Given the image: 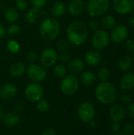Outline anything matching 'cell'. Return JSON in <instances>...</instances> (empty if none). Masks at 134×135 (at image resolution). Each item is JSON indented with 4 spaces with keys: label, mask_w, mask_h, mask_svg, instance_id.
<instances>
[{
    "label": "cell",
    "mask_w": 134,
    "mask_h": 135,
    "mask_svg": "<svg viewBox=\"0 0 134 135\" xmlns=\"http://www.w3.org/2000/svg\"><path fill=\"white\" fill-rule=\"evenodd\" d=\"M97 78L100 81H107L111 78V70L106 66L100 68L97 72Z\"/></svg>",
    "instance_id": "83f0119b"
},
{
    "label": "cell",
    "mask_w": 134,
    "mask_h": 135,
    "mask_svg": "<svg viewBox=\"0 0 134 135\" xmlns=\"http://www.w3.org/2000/svg\"><path fill=\"white\" fill-rule=\"evenodd\" d=\"M24 105L23 104H17V105H16V107H15V110H16V112H17V113H18V112H22L23 111H24Z\"/></svg>",
    "instance_id": "ee69618b"
},
{
    "label": "cell",
    "mask_w": 134,
    "mask_h": 135,
    "mask_svg": "<svg viewBox=\"0 0 134 135\" xmlns=\"http://www.w3.org/2000/svg\"><path fill=\"white\" fill-rule=\"evenodd\" d=\"M67 67L62 63H56L53 67V74L56 78H62L67 75Z\"/></svg>",
    "instance_id": "4316f807"
},
{
    "label": "cell",
    "mask_w": 134,
    "mask_h": 135,
    "mask_svg": "<svg viewBox=\"0 0 134 135\" xmlns=\"http://www.w3.org/2000/svg\"><path fill=\"white\" fill-rule=\"evenodd\" d=\"M40 135H57L56 134V132L54 129L52 128H47V129H45Z\"/></svg>",
    "instance_id": "7bdbcfd3"
},
{
    "label": "cell",
    "mask_w": 134,
    "mask_h": 135,
    "mask_svg": "<svg viewBox=\"0 0 134 135\" xmlns=\"http://www.w3.org/2000/svg\"><path fill=\"white\" fill-rule=\"evenodd\" d=\"M6 28H4V26L2 24H0V40L4 38V36L6 35Z\"/></svg>",
    "instance_id": "f6af8a7d"
},
{
    "label": "cell",
    "mask_w": 134,
    "mask_h": 135,
    "mask_svg": "<svg viewBox=\"0 0 134 135\" xmlns=\"http://www.w3.org/2000/svg\"><path fill=\"white\" fill-rule=\"evenodd\" d=\"M111 42L110 34L103 29H99L96 32H94L92 39H91V44L94 50L96 51H103L106 49Z\"/></svg>",
    "instance_id": "8992f818"
},
{
    "label": "cell",
    "mask_w": 134,
    "mask_h": 135,
    "mask_svg": "<svg viewBox=\"0 0 134 135\" xmlns=\"http://www.w3.org/2000/svg\"><path fill=\"white\" fill-rule=\"evenodd\" d=\"M111 135H125L122 132H121V131H119V132H113L112 134Z\"/></svg>",
    "instance_id": "681fc988"
},
{
    "label": "cell",
    "mask_w": 134,
    "mask_h": 135,
    "mask_svg": "<svg viewBox=\"0 0 134 135\" xmlns=\"http://www.w3.org/2000/svg\"><path fill=\"white\" fill-rule=\"evenodd\" d=\"M2 120L3 121L5 126L13 127L19 123L21 120V117L18 115V113L11 112H8L7 114H5Z\"/></svg>",
    "instance_id": "7402d4cb"
},
{
    "label": "cell",
    "mask_w": 134,
    "mask_h": 135,
    "mask_svg": "<svg viewBox=\"0 0 134 135\" xmlns=\"http://www.w3.org/2000/svg\"><path fill=\"white\" fill-rule=\"evenodd\" d=\"M26 61L29 63H35L38 59V55L34 51H29L25 56Z\"/></svg>",
    "instance_id": "d590c367"
},
{
    "label": "cell",
    "mask_w": 134,
    "mask_h": 135,
    "mask_svg": "<svg viewBox=\"0 0 134 135\" xmlns=\"http://www.w3.org/2000/svg\"><path fill=\"white\" fill-rule=\"evenodd\" d=\"M15 6L17 9L21 11H24L28 6V3L26 0H16Z\"/></svg>",
    "instance_id": "74e56055"
},
{
    "label": "cell",
    "mask_w": 134,
    "mask_h": 135,
    "mask_svg": "<svg viewBox=\"0 0 134 135\" xmlns=\"http://www.w3.org/2000/svg\"><path fill=\"white\" fill-rule=\"evenodd\" d=\"M58 56V53L56 49L52 47H47L42 51L39 55V63L45 69L51 68L57 63Z\"/></svg>",
    "instance_id": "9c48e42d"
},
{
    "label": "cell",
    "mask_w": 134,
    "mask_h": 135,
    "mask_svg": "<svg viewBox=\"0 0 134 135\" xmlns=\"http://www.w3.org/2000/svg\"><path fill=\"white\" fill-rule=\"evenodd\" d=\"M124 47L125 49L128 52H134V40L133 39H127L124 42Z\"/></svg>",
    "instance_id": "f35d334b"
},
{
    "label": "cell",
    "mask_w": 134,
    "mask_h": 135,
    "mask_svg": "<svg viewBox=\"0 0 134 135\" xmlns=\"http://www.w3.org/2000/svg\"><path fill=\"white\" fill-rule=\"evenodd\" d=\"M17 93V88L13 83H5L0 86V98L5 100H12Z\"/></svg>",
    "instance_id": "9a60e30c"
},
{
    "label": "cell",
    "mask_w": 134,
    "mask_h": 135,
    "mask_svg": "<svg viewBox=\"0 0 134 135\" xmlns=\"http://www.w3.org/2000/svg\"><path fill=\"white\" fill-rule=\"evenodd\" d=\"M100 25L103 30H111L116 25L115 17L111 14H104L100 21Z\"/></svg>",
    "instance_id": "cb8c5ba5"
},
{
    "label": "cell",
    "mask_w": 134,
    "mask_h": 135,
    "mask_svg": "<svg viewBox=\"0 0 134 135\" xmlns=\"http://www.w3.org/2000/svg\"><path fill=\"white\" fill-rule=\"evenodd\" d=\"M122 133L125 135H133L134 134V123L133 122H127L122 127Z\"/></svg>",
    "instance_id": "1f68e13d"
},
{
    "label": "cell",
    "mask_w": 134,
    "mask_h": 135,
    "mask_svg": "<svg viewBox=\"0 0 134 135\" xmlns=\"http://www.w3.org/2000/svg\"><path fill=\"white\" fill-rule=\"evenodd\" d=\"M95 97L101 104L110 105L117 100L118 91L116 87L108 81H100L95 89Z\"/></svg>",
    "instance_id": "7a4b0ae2"
},
{
    "label": "cell",
    "mask_w": 134,
    "mask_h": 135,
    "mask_svg": "<svg viewBox=\"0 0 134 135\" xmlns=\"http://www.w3.org/2000/svg\"><path fill=\"white\" fill-rule=\"evenodd\" d=\"M60 32V24L54 17L44 19L39 25L40 36L47 42L54 41L57 39Z\"/></svg>",
    "instance_id": "3957f363"
},
{
    "label": "cell",
    "mask_w": 134,
    "mask_h": 135,
    "mask_svg": "<svg viewBox=\"0 0 134 135\" xmlns=\"http://www.w3.org/2000/svg\"><path fill=\"white\" fill-rule=\"evenodd\" d=\"M126 115V108L122 104H113L109 109V118L111 121L121 122Z\"/></svg>",
    "instance_id": "4fadbf2b"
},
{
    "label": "cell",
    "mask_w": 134,
    "mask_h": 135,
    "mask_svg": "<svg viewBox=\"0 0 134 135\" xmlns=\"http://www.w3.org/2000/svg\"><path fill=\"white\" fill-rule=\"evenodd\" d=\"M26 74L32 82L39 83L45 80L47 77V71L40 64L30 63L26 68Z\"/></svg>",
    "instance_id": "ba28073f"
},
{
    "label": "cell",
    "mask_w": 134,
    "mask_h": 135,
    "mask_svg": "<svg viewBox=\"0 0 134 135\" xmlns=\"http://www.w3.org/2000/svg\"><path fill=\"white\" fill-rule=\"evenodd\" d=\"M26 72V66L22 62H15L9 67V74L11 77L17 78L24 74Z\"/></svg>",
    "instance_id": "ffe728a7"
},
{
    "label": "cell",
    "mask_w": 134,
    "mask_h": 135,
    "mask_svg": "<svg viewBox=\"0 0 134 135\" xmlns=\"http://www.w3.org/2000/svg\"><path fill=\"white\" fill-rule=\"evenodd\" d=\"M43 87L38 82H32L28 84L24 89V96L26 99L32 102L36 103L43 97Z\"/></svg>",
    "instance_id": "52a82bcc"
},
{
    "label": "cell",
    "mask_w": 134,
    "mask_h": 135,
    "mask_svg": "<svg viewBox=\"0 0 134 135\" xmlns=\"http://www.w3.org/2000/svg\"><path fill=\"white\" fill-rule=\"evenodd\" d=\"M20 31H21V27L15 23H12L7 28V33L9 36H16L19 34Z\"/></svg>",
    "instance_id": "836d02e7"
},
{
    "label": "cell",
    "mask_w": 134,
    "mask_h": 135,
    "mask_svg": "<svg viewBox=\"0 0 134 135\" xmlns=\"http://www.w3.org/2000/svg\"><path fill=\"white\" fill-rule=\"evenodd\" d=\"M58 60H59L62 64L68 63L71 59H70V55L67 53L66 51L64 52H60L58 56Z\"/></svg>",
    "instance_id": "8d00e7d4"
},
{
    "label": "cell",
    "mask_w": 134,
    "mask_h": 135,
    "mask_svg": "<svg viewBox=\"0 0 134 135\" xmlns=\"http://www.w3.org/2000/svg\"><path fill=\"white\" fill-rule=\"evenodd\" d=\"M29 1L33 6V7L38 8V9L43 7L47 2V0H29Z\"/></svg>",
    "instance_id": "60d3db41"
},
{
    "label": "cell",
    "mask_w": 134,
    "mask_h": 135,
    "mask_svg": "<svg viewBox=\"0 0 134 135\" xmlns=\"http://www.w3.org/2000/svg\"><path fill=\"white\" fill-rule=\"evenodd\" d=\"M80 86V81L76 75L67 74L62 78L60 84L61 92L66 95L71 96L76 93Z\"/></svg>",
    "instance_id": "5b68a950"
},
{
    "label": "cell",
    "mask_w": 134,
    "mask_h": 135,
    "mask_svg": "<svg viewBox=\"0 0 134 135\" xmlns=\"http://www.w3.org/2000/svg\"><path fill=\"white\" fill-rule=\"evenodd\" d=\"M130 31L127 26L124 25H115L110 34L111 40H112L115 44H122L124 43L129 37Z\"/></svg>",
    "instance_id": "8fae6325"
},
{
    "label": "cell",
    "mask_w": 134,
    "mask_h": 135,
    "mask_svg": "<svg viewBox=\"0 0 134 135\" xmlns=\"http://www.w3.org/2000/svg\"><path fill=\"white\" fill-rule=\"evenodd\" d=\"M88 127H89L90 128H95V127H96V126H97V122H96L95 119H92L91 121H89V122L88 123Z\"/></svg>",
    "instance_id": "7dc6e473"
},
{
    "label": "cell",
    "mask_w": 134,
    "mask_h": 135,
    "mask_svg": "<svg viewBox=\"0 0 134 135\" xmlns=\"http://www.w3.org/2000/svg\"><path fill=\"white\" fill-rule=\"evenodd\" d=\"M87 27H88V30H90L92 32H96L100 29V21H98L96 19H92L88 21Z\"/></svg>",
    "instance_id": "e575fe53"
},
{
    "label": "cell",
    "mask_w": 134,
    "mask_h": 135,
    "mask_svg": "<svg viewBox=\"0 0 134 135\" xmlns=\"http://www.w3.org/2000/svg\"><path fill=\"white\" fill-rule=\"evenodd\" d=\"M4 115H5V110L3 108V107L2 106V104H0V121L2 119Z\"/></svg>",
    "instance_id": "c3c4849f"
},
{
    "label": "cell",
    "mask_w": 134,
    "mask_h": 135,
    "mask_svg": "<svg viewBox=\"0 0 134 135\" xmlns=\"http://www.w3.org/2000/svg\"><path fill=\"white\" fill-rule=\"evenodd\" d=\"M39 17V9L36 7L30 8L24 15L25 21L30 25H34L37 23Z\"/></svg>",
    "instance_id": "d4e9b609"
},
{
    "label": "cell",
    "mask_w": 134,
    "mask_h": 135,
    "mask_svg": "<svg viewBox=\"0 0 134 135\" xmlns=\"http://www.w3.org/2000/svg\"><path fill=\"white\" fill-rule=\"evenodd\" d=\"M70 43L67 39H60L58 40V42L56 43V51H59V52H64L66 51L70 46Z\"/></svg>",
    "instance_id": "f1b7e54d"
},
{
    "label": "cell",
    "mask_w": 134,
    "mask_h": 135,
    "mask_svg": "<svg viewBox=\"0 0 134 135\" xmlns=\"http://www.w3.org/2000/svg\"><path fill=\"white\" fill-rule=\"evenodd\" d=\"M36 108L39 112L46 113L50 109V103L47 100L42 98L38 102H36Z\"/></svg>",
    "instance_id": "f546056e"
},
{
    "label": "cell",
    "mask_w": 134,
    "mask_h": 135,
    "mask_svg": "<svg viewBox=\"0 0 134 135\" xmlns=\"http://www.w3.org/2000/svg\"><path fill=\"white\" fill-rule=\"evenodd\" d=\"M119 87L122 91L127 92L134 89V73L126 72L120 78Z\"/></svg>",
    "instance_id": "2e32d148"
},
{
    "label": "cell",
    "mask_w": 134,
    "mask_h": 135,
    "mask_svg": "<svg viewBox=\"0 0 134 135\" xmlns=\"http://www.w3.org/2000/svg\"><path fill=\"white\" fill-rule=\"evenodd\" d=\"M4 17L7 22L15 23L19 17L18 10L14 7H8L4 12Z\"/></svg>",
    "instance_id": "484cf974"
},
{
    "label": "cell",
    "mask_w": 134,
    "mask_h": 135,
    "mask_svg": "<svg viewBox=\"0 0 134 135\" xmlns=\"http://www.w3.org/2000/svg\"><path fill=\"white\" fill-rule=\"evenodd\" d=\"M133 59L129 55H122L119 57L118 60V68L122 72H128L133 66Z\"/></svg>",
    "instance_id": "d6986e66"
},
{
    "label": "cell",
    "mask_w": 134,
    "mask_h": 135,
    "mask_svg": "<svg viewBox=\"0 0 134 135\" xmlns=\"http://www.w3.org/2000/svg\"><path fill=\"white\" fill-rule=\"evenodd\" d=\"M126 115L132 119H134V102H131L127 104V108H126Z\"/></svg>",
    "instance_id": "ab89813d"
},
{
    "label": "cell",
    "mask_w": 134,
    "mask_h": 135,
    "mask_svg": "<svg viewBox=\"0 0 134 135\" xmlns=\"http://www.w3.org/2000/svg\"><path fill=\"white\" fill-rule=\"evenodd\" d=\"M95 115L96 108L92 103L85 101L79 105L77 108V116L81 122L88 123L92 119H94Z\"/></svg>",
    "instance_id": "30bf717a"
},
{
    "label": "cell",
    "mask_w": 134,
    "mask_h": 135,
    "mask_svg": "<svg viewBox=\"0 0 134 135\" xmlns=\"http://www.w3.org/2000/svg\"><path fill=\"white\" fill-rule=\"evenodd\" d=\"M89 30L86 24L77 20L71 22L66 28V37L70 43L74 46H81L87 40Z\"/></svg>",
    "instance_id": "6da1fadb"
},
{
    "label": "cell",
    "mask_w": 134,
    "mask_h": 135,
    "mask_svg": "<svg viewBox=\"0 0 134 135\" xmlns=\"http://www.w3.org/2000/svg\"><path fill=\"white\" fill-rule=\"evenodd\" d=\"M20 44H18L17 41L10 40L7 42V49L12 54H17L20 51Z\"/></svg>",
    "instance_id": "4dcf8cb0"
},
{
    "label": "cell",
    "mask_w": 134,
    "mask_h": 135,
    "mask_svg": "<svg viewBox=\"0 0 134 135\" xmlns=\"http://www.w3.org/2000/svg\"><path fill=\"white\" fill-rule=\"evenodd\" d=\"M132 59H133V62H134V52L133 54V56H132Z\"/></svg>",
    "instance_id": "f907efd6"
},
{
    "label": "cell",
    "mask_w": 134,
    "mask_h": 135,
    "mask_svg": "<svg viewBox=\"0 0 134 135\" xmlns=\"http://www.w3.org/2000/svg\"><path fill=\"white\" fill-rule=\"evenodd\" d=\"M67 11L74 17L82 15L86 10V4L83 0H72L66 6Z\"/></svg>",
    "instance_id": "5bb4252c"
},
{
    "label": "cell",
    "mask_w": 134,
    "mask_h": 135,
    "mask_svg": "<svg viewBox=\"0 0 134 135\" xmlns=\"http://www.w3.org/2000/svg\"><path fill=\"white\" fill-rule=\"evenodd\" d=\"M83 1H87V0H83Z\"/></svg>",
    "instance_id": "f5cc1de1"
},
{
    "label": "cell",
    "mask_w": 134,
    "mask_h": 135,
    "mask_svg": "<svg viewBox=\"0 0 134 135\" xmlns=\"http://www.w3.org/2000/svg\"><path fill=\"white\" fill-rule=\"evenodd\" d=\"M118 99H119L122 104H129L130 103H131L133 101L132 96L126 92L121 93L118 97Z\"/></svg>",
    "instance_id": "d6a6232c"
},
{
    "label": "cell",
    "mask_w": 134,
    "mask_h": 135,
    "mask_svg": "<svg viewBox=\"0 0 134 135\" xmlns=\"http://www.w3.org/2000/svg\"><path fill=\"white\" fill-rule=\"evenodd\" d=\"M96 80H97V77L96 76V74L93 72L88 71V70L83 71L81 74L80 79H79L80 82L85 86L93 85L96 83Z\"/></svg>",
    "instance_id": "44dd1931"
},
{
    "label": "cell",
    "mask_w": 134,
    "mask_h": 135,
    "mask_svg": "<svg viewBox=\"0 0 134 135\" xmlns=\"http://www.w3.org/2000/svg\"><path fill=\"white\" fill-rule=\"evenodd\" d=\"M102 61V55L99 51L90 50L87 51L84 57V62L90 66H96Z\"/></svg>",
    "instance_id": "e0dca14e"
},
{
    "label": "cell",
    "mask_w": 134,
    "mask_h": 135,
    "mask_svg": "<svg viewBox=\"0 0 134 135\" xmlns=\"http://www.w3.org/2000/svg\"><path fill=\"white\" fill-rule=\"evenodd\" d=\"M85 66V63L82 59H74L68 62L67 71L70 73V74L77 75L81 74L84 71Z\"/></svg>",
    "instance_id": "ac0fdd59"
},
{
    "label": "cell",
    "mask_w": 134,
    "mask_h": 135,
    "mask_svg": "<svg viewBox=\"0 0 134 135\" xmlns=\"http://www.w3.org/2000/svg\"><path fill=\"white\" fill-rule=\"evenodd\" d=\"M110 128H111V130L112 132H119L122 130V125H121L120 122L111 121Z\"/></svg>",
    "instance_id": "b9f144b4"
},
{
    "label": "cell",
    "mask_w": 134,
    "mask_h": 135,
    "mask_svg": "<svg viewBox=\"0 0 134 135\" xmlns=\"http://www.w3.org/2000/svg\"><path fill=\"white\" fill-rule=\"evenodd\" d=\"M66 10L67 9L66 4L61 1H58L53 3L51 9V13L52 15V17L58 18L63 16L66 13Z\"/></svg>",
    "instance_id": "603a6c76"
},
{
    "label": "cell",
    "mask_w": 134,
    "mask_h": 135,
    "mask_svg": "<svg viewBox=\"0 0 134 135\" xmlns=\"http://www.w3.org/2000/svg\"><path fill=\"white\" fill-rule=\"evenodd\" d=\"M112 6L118 14H128L133 11L134 0H113Z\"/></svg>",
    "instance_id": "7c38bea8"
},
{
    "label": "cell",
    "mask_w": 134,
    "mask_h": 135,
    "mask_svg": "<svg viewBox=\"0 0 134 135\" xmlns=\"http://www.w3.org/2000/svg\"><path fill=\"white\" fill-rule=\"evenodd\" d=\"M133 97H134V91H133Z\"/></svg>",
    "instance_id": "816d5d0a"
},
{
    "label": "cell",
    "mask_w": 134,
    "mask_h": 135,
    "mask_svg": "<svg viewBox=\"0 0 134 135\" xmlns=\"http://www.w3.org/2000/svg\"><path fill=\"white\" fill-rule=\"evenodd\" d=\"M127 23H128V25H129L130 27L134 28V14H133V15H131V16L129 17L128 21H127Z\"/></svg>",
    "instance_id": "bcb514c9"
},
{
    "label": "cell",
    "mask_w": 134,
    "mask_h": 135,
    "mask_svg": "<svg viewBox=\"0 0 134 135\" xmlns=\"http://www.w3.org/2000/svg\"><path fill=\"white\" fill-rule=\"evenodd\" d=\"M110 9L109 0H88L86 10L92 17L103 16Z\"/></svg>",
    "instance_id": "277c9868"
}]
</instances>
